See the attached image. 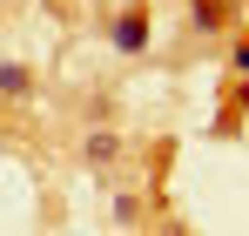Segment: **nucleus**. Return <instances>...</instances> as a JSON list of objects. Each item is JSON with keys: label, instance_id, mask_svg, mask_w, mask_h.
Instances as JSON below:
<instances>
[{"label": "nucleus", "instance_id": "obj_1", "mask_svg": "<svg viewBox=\"0 0 249 236\" xmlns=\"http://www.w3.org/2000/svg\"><path fill=\"white\" fill-rule=\"evenodd\" d=\"M115 47H128V54H135V47H148V20H142V14H122V27H115Z\"/></svg>", "mask_w": 249, "mask_h": 236}]
</instances>
